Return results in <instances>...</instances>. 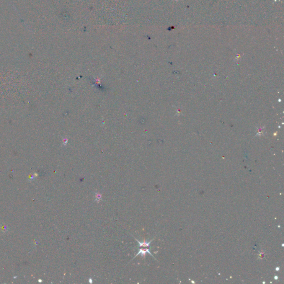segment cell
Returning a JSON list of instances; mask_svg holds the SVG:
<instances>
[{
    "instance_id": "1",
    "label": "cell",
    "mask_w": 284,
    "mask_h": 284,
    "mask_svg": "<svg viewBox=\"0 0 284 284\" xmlns=\"http://www.w3.org/2000/svg\"><path fill=\"white\" fill-rule=\"evenodd\" d=\"M134 239L136 240V241L138 243V252L133 257V259H134L136 257H137L138 255H141L142 257L145 258L147 253L149 254L150 255H151V256L154 257L153 255L151 254V251H150V249H151V243L154 240V239L151 240L150 241H148V242L144 241H143V242H140L136 238H134ZM154 258L155 259V257H154Z\"/></svg>"
}]
</instances>
